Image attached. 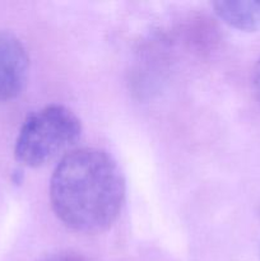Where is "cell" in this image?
<instances>
[{
  "mask_svg": "<svg viewBox=\"0 0 260 261\" xmlns=\"http://www.w3.org/2000/svg\"><path fill=\"white\" fill-rule=\"evenodd\" d=\"M126 185L122 171L107 152L82 148L61 158L50 181L55 216L71 231L96 234L119 218Z\"/></svg>",
  "mask_w": 260,
  "mask_h": 261,
  "instance_id": "obj_1",
  "label": "cell"
},
{
  "mask_svg": "<svg viewBox=\"0 0 260 261\" xmlns=\"http://www.w3.org/2000/svg\"><path fill=\"white\" fill-rule=\"evenodd\" d=\"M82 134V122L70 109L50 105L25 119L18 134L14 155L27 167H41L73 147Z\"/></svg>",
  "mask_w": 260,
  "mask_h": 261,
  "instance_id": "obj_2",
  "label": "cell"
},
{
  "mask_svg": "<svg viewBox=\"0 0 260 261\" xmlns=\"http://www.w3.org/2000/svg\"><path fill=\"white\" fill-rule=\"evenodd\" d=\"M30 59L23 43L9 32H0V102L20 94L27 83Z\"/></svg>",
  "mask_w": 260,
  "mask_h": 261,
  "instance_id": "obj_3",
  "label": "cell"
},
{
  "mask_svg": "<svg viewBox=\"0 0 260 261\" xmlns=\"http://www.w3.org/2000/svg\"><path fill=\"white\" fill-rule=\"evenodd\" d=\"M213 9L229 27L245 32L260 31V2H214Z\"/></svg>",
  "mask_w": 260,
  "mask_h": 261,
  "instance_id": "obj_4",
  "label": "cell"
},
{
  "mask_svg": "<svg viewBox=\"0 0 260 261\" xmlns=\"http://www.w3.org/2000/svg\"><path fill=\"white\" fill-rule=\"evenodd\" d=\"M42 261H86V260H83L81 256H78V255L69 254V252H63V254L50 255V256L45 257Z\"/></svg>",
  "mask_w": 260,
  "mask_h": 261,
  "instance_id": "obj_5",
  "label": "cell"
},
{
  "mask_svg": "<svg viewBox=\"0 0 260 261\" xmlns=\"http://www.w3.org/2000/svg\"><path fill=\"white\" fill-rule=\"evenodd\" d=\"M252 87H254L255 96L260 102V60L257 61L252 71Z\"/></svg>",
  "mask_w": 260,
  "mask_h": 261,
  "instance_id": "obj_6",
  "label": "cell"
}]
</instances>
